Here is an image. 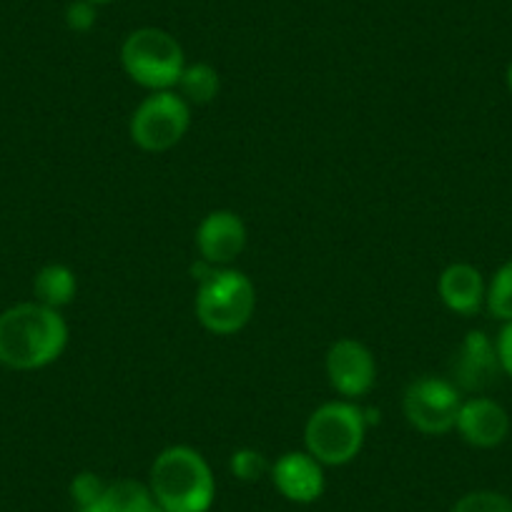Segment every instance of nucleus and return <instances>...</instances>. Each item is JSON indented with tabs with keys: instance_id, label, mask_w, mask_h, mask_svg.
Returning <instances> with one entry per match:
<instances>
[{
	"instance_id": "f257e3e1",
	"label": "nucleus",
	"mask_w": 512,
	"mask_h": 512,
	"mask_svg": "<svg viewBox=\"0 0 512 512\" xmlns=\"http://www.w3.org/2000/svg\"><path fill=\"white\" fill-rule=\"evenodd\" d=\"M68 344V324L58 309L23 302L0 314V364L21 372L48 367Z\"/></svg>"
},
{
	"instance_id": "f03ea898",
	"label": "nucleus",
	"mask_w": 512,
	"mask_h": 512,
	"mask_svg": "<svg viewBox=\"0 0 512 512\" xmlns=\"http://www.w3.org/2000/svg\"><path fill=\"white\" fill-rule=\"evenodd\" d=\"M149 490L166 512H209L216 482L201 452L174 445L159 452L151 465Z\"/></svg>"
},
{
	"instance_id": "7ed1b4c3",
	"label": "nucleus",
	"mask_w": 512,
	"mask_h": 512,
	"mask_svg": "<svg viewBox=\"0 0 512 512\" xmlns=\"http://www.w3.org/2000/svg\"><path fill=\"white\" fill-rule=\"evenodd\" d=\"M364 410L354 402H327L309 415L304 427L307 452L324 467L349 465L359 455L367 435Z\"/></svg>"
},
{
	"instance_id": "20e7f679",
	"label": "nucleus",
	"mask_w": 512,
	"mask_h": 512,
	"mask_svg": "<svg viewBox=\"0 0 512 512\" xmlns=\"http://www.w3.org/2000/svg\"><path fill=\"white\" fill-rule=\"evenodd\" d=\"M121 63L128 78L149 91H171L186 68L184 48L161 28H139L121 46Z\"/></svg>"
},
{
	"instance_id": "39448f33",
	"label": "nucleus",
	"mask_w": 512,
	"mask_h": 512,
	"mask_svg": "<svg viewBox=\"0 0 512 512\" xmlns=\"http://www.w3.org/2000/svg\"><path fill=\"white\" fill-rule=\"evenodd\" d=\"M256 309L254 284L236 269H214L196 294V317L209 332L236 334L249 324Z\"/></svg>"
},
{
	"instance_id": "423d86ee",
	"label": "nucleus",
	"mask_w": 512,
	"mask_h": 512,
	"mask_svg": "<svg viewBox=\"0 0 512 512\" xmlns=\"http://www.w3.org/2000/svg\"><path fill=\"white\" fill-rule=\"evenodd\" d=\"M191 126V106L174 91H154L131 116V141L149 154L179 144Z\"/></svg>"
},
{
	"instance_id": "0eeeda50",
	"label": "nucleus",
	"mask_w": 512,
	"mask_h": 512,
	"mask_svg": "<svg viewBox=\"0 0 512 512\" xmlns=\"http://www.w3.org/2000/svg\"><path fill=\"white\" fill-rule=\"evenodd\" d=\"M462 407V392L450 379L420 377L410 382L402 400L407 422L422 435H447L455 430Z\"/></svg>"
},
{
	"instance_id": "6e6552de",
	"label": "nucleus",
	"mask_w": 512,
	"mask_h": 512,
	"mask_svg": "<svg viewBox=\"0 0 512 512\" xmlns=\"http://www.w3.org/2000/svg\"><path fill=\"white\" fill-rule=\"evenodd\" d=\"M500 372L502 364L500 354H497V344L480 329L467 332L462 344L457 347L455 357H452V384L460 392L480 395V392H485L487 387L497 382Z\"/></svg>"
},
{
	"instance_id": "1a4fd4ad",
	"label": "nucleus",
	"mask_w": 512,
	"mask_h": 512,
	"mask_svg": "<svg viewBox=\"0 0 512 512\" xmlns=\"http://www.w3.org/2000/svg\"><path fill=\"white\" fill-rule=\"evenodd\" d=\"M329 384L347 400L364 397L374 387L377 364L372 352L357 339H339L327 352Z\"/></svg>"
},
{
	"instance_id": "9d476101",
	"label": "nucleus",
	"mask_w": 512,
	"mask_h": 512,
	"mask_svg": "<svg viewBox=\"0 0 512 512\" xmlns=\"http://www.w3.org/2000/svg\"><path fill=\"white\" fill-rule=\"evenodd\" d=\"M455 430L460 432L467 445L477 447V450H492L510 435V415L500 402L477 395L462 400Z\"/></svg>"
},
{
	"instance_id": "9b49d317",
	"label": "nucleus",
	"mask_w": 512,
	"mask_h": 512,
	"mask_svg": "<svg viewBox=\"0 0 512 512\" xmlns=\"http://www.w3.org/2000/svg\"><path fill=\"white\" fill-rule=\"evenodd\" d=\"M196 246H199V254L206 264L216 269L226 267L246 246L244 221L234 211H211L196 229Z\"/></svg>"
},
{
	"instance_id": "f8f14e48",
	"label": "nucleus",
	"mask_w": 512,
	"mask_h": 512,
	"mask_svg": "<svg viewBox=\"0 0 512 512\" xmlns=\"http://www.w3.org/2000/svg\"><path fill=\"white\" fill-rule=\"evenodd\" d=\"M274 487L289 502L309 505L324 495V465L314 460L309 452H287L272 465Z\"/></svg>"
},
{
	"instance_id": "ddd939ff",
	"label": "nucleus",
	"mask_w": 512,
	"mask_h": 512,
	"mask_svg": "<svg viewBox=\"0 0 512 512\" xmlns=\"http://www.w3.org/2000/svg\"><path fill=\"white\" fill-rule=\"evenodd\" d=\"M437 292H440L442 304L450 312L462 314V317H472V314H477L485 307L487 284L480 269L472 267V264L457 262L450 264L440 274Z\"/></svg>"
},
{
	"instance_id": "4468645a",
	"label": "nucleus",
	"mask_w": 512,
	"mask_h": 512,
	"mask_svg": "<svg viewBox=\"0 0 512 512\" xmlns=\"http://www.w3.org/2000/svg\"><path fill=\"white\" fill-rule=\"evenodd\" d=\"M76 274L63 264H48L33 279V292H36V302L46 304L51 309H61L73 302L76 297Z\"/></svg>"
},
{
	"instance_id": "2eb2a0df",
	"label": "nucleus",
	"mask_w": 512,
	"mask_h": 512,
	"mask_svg": "<svg viewBox=\"0 0 512 512\" xmlns=\"http://www.w3.org/2000/svg\"><path fill=\"white\" fill-rule=\"evenodd\" d=\"M219 73H216L214 66L209 63H191V66L184 68L179 83V96L184 98L186 103H194V106H206V103L214 101L219 96Z\"/></svg>"
},
{
	"instance_id": "dca6fc26",
	"label": "nucleus",
	"mask_w": 512,
	"mask_h": 512,
	"mask_svg": "<svg viewBox=\"0 0 512 512\" xmlns=\"http://www.w3.org/2000/svg\"><path fill=\"white\" fill-rule=\"evenodd\" d=\"M154 502V495L144 482L116 480L106 487L103 512H146Z\"/></svg>"
},
{
	"instance_id": "f3484780",
	"label": "nucleus",
	"mask_w": 512,
	"mask_h": 512,
	"mask_svg": "<svg viewBox=\"0 0 512 512\" xmlns=\"http://www.w3.org/2000/svg\"><path fill=\"white\" fill-rule=\"evenodd\" d=\"M485 307L500 322H512V259L492 274L487 284Z\"/></svg>"
},
{
	"instance_id": "a211bd4d",
	"label": "nucleus",
	"mask_w": 512,
	"mask_h": 512,
	"mask_svg": "<svg viewBox=\"0 0 512 512\" xmlns=\"http://www.w3.org/2000/svg\"><path fill=\"white\" fill-rule=\"evenodd\" d=\"M450 512H512V500L495 490H475L462 495Z\"/></svg>"
},
{
	"instance_id": "6ab92c4d",
	"label": "nucleus",
	"mask_w": 512,
	"mask_h": 512,
	"mask_svg": "<svg viewBox=\"0 0 512 512\" xmlns=\"http://www.w3.org/2000/svg\"><path fill=\"white\" fill-rule=\"evenodd\" d=\"M231 475L239 477L241 482H256L262 480L267 472H272V465L267 462V457L259 450H251V447H241L231 455Z\"/></svg>"
},
{
	"instance_id": "aec40b11",
	"label": "nucleus",
	"mask_w": 512,
	"mask_h": 512,
	"mask_svg": "<svg viewBox=\"0 0 512 512\" xmlns=\"http://www.w3.org/2000/svg\"><path fill=\"white\" fill-rule=\"evenodd\" d=\"M106 482L96 475V472H78L71 480V500L78 510H86V507L98 505L106 495Z\"/></svg>"
},
{
	"instance_id": "412c9836",
	"label": "nucleus",
	"mask_w": 512,
	"mask_h": 512,
	"mask_svg": "<svg viewBox=\"0 0 512 512\" xmlns=\"http://www.w3.org/2000/svg\"><path fill=\"white\" fill-rule=\"evenodd\" d=\"M66 26L76 33H88L96 26V6L88 0H73L66 8Z\"/></svg>"
},
{
	"instance_id": "4be33fe9",
	"label": "nucleus",
	"mask_w": 512,
	"mask_h": 512,
	"mask_svg": "<svg viewBox=\"0 0 512 512\" xmlns=\"http://www.w3.org/2000/svg\"><path fill=\"white\" fill-rule=\"evenodd\" d=\"M497 354H500V364H502V372L507 377H512V322H507L502 327L500 337H497Z\"/></svg>"
},
{
	"instance_id": "5701e85b",
	"label": "nucleus",
	"mask_w": 512,
	"mask_h": 512,
	"mask_svg": "<svg viewBox=\"0 0 512 512\" xmlns=\"http://www.w3.org/2000/svg\"><path fill=\"white\" fill-rule=\"evenodd\" d=\"M146 512H166V510H164V507L159 505V502H154V505H151L149 510H146Z\"/></svg>"
},
{
	"instance_id": "b1692460",
	"label": "nucleus",
	"mask_w": 512,
	"mask_h": 512,
	"mask_svg": "<svg viewBox=\"0 0 512 512\" xmlns=\"http://www.w3.org/2000/svg\"><path fill=\"white\" fill-rule=\"evenodd\" d=\"M507 88H510V93H512V63H510V68H507Z\"/></svg>"
},
{
	"instance_id": "393cba45",
	"label": "nucleus",
	"mask_w": 512,
	"mask_h": 512,
	"mask_svg": "<svg viewBox=\"0 0 512 512\" xmlns=\"http://www.w3.org/2000/svg\"><path fill=\"white\" fill-rule=\"evenodd\" d=\"M88 3H93V6H106V3H113V0H88Z\"/></svg>"
}]
</instances>
